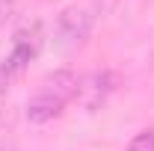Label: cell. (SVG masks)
I'll return each mask as SVG.
<instances>
[{
	"label": "cell",
	"mask_w": 154,
	"mask_h": 151,
	"mask_svg": "<svg viewBox=\"0 0 154 151\" xmlns=\"http://www.w3.org/2000/svg\"><path fill=\"white\" fill-rule=\"evenodd\" d=\"M38 48H42V27L33 24V27H27V30H21L18 36H15V48H12V54L3 59V71L12 77L24 71L27 68V62L38 54Z\"/></svg>",
	"instance_id": "1"
},
{
	"label": "cell",
	"mask_w": 154,
	"mask_h": 151,
	"mask_svg": "<svg viewBox=\"0 0 154 151\" xmlns=\"http://www.w3.org/2000/svg\"><path fill=\"white\" fill-rule=\"evenodd\" d=\"M92 33V15L80 6L62 9L57 18V36L62 45H83Z\"/></svg>",
	"instance_id": "2"
},
{
	"label": "cell",
	"mask_w": 154,
	"mask_h": 151,
	"mask_svg": "<svg viewBox=\"0 0 154 151\" xmlns=\"http://www.w3.org/2000/svg\"><path fill=\"white\" fill-rule=\"evenodd\" d=\"M113 89H116V74L104 68V71H92L86 80H80V92L77 95H80L86 110H98V107L107 104V98L113 95Z\"/></svg>",
	"instance_id": "3"
},
{
	"label": "cell",
	"mask_w": 154,
	"mask_h": 151,
	"mask_svg": "<svg viewBox=\"0 0 154 151\" xmlns=\"http://www.w3.org/2000/svg\"><path fill=\"white\" fill-rule=\"evenodd\" d=\"M62 101H59L57 95H51L48 89H38L33 98H30V104H27V119L33 122V125H45V122H51V119H57L62 113Z\"/></svg>",
	"instance_id": "4"
},
{
	"label": "cell",
	"mask_w": 154,
	"mask_h": 151,
	"mask_svg": "<svg viewBox=\"0 0 154 151\" xmlns=\"http://www.w3.org/2000/svg\"><path fill=\"white\" fill-rule=\"evenodd\" d=\"M42 89H48L51 95H57L62 104H68V101L77 98V92H80V77H77L74 71H68V68H62V71H54V74L48 77Z\"/></svg>",
	"instance_id": "5"
},
{
	"label": "cell",
	"mask_w": 154,
	"mask_h": 151,
	"mask_svg": "<svg viewBox=\"0 0 154 151\" xmlns=\"http://www.w3.org/2000/svg\"><path fill=\"white\" fill-rule=\"evenodd\" d=\"M128 151H154V128H148V131H139L128 142Z\"/></svg>",
	"instance_id": "6"
},
{
	"label": "cell",
	"mask_w": 154,
	"mask_h": 151,
	"mask_svg": "<svg viewBox=\"0 0 154 151\" xmlns=\"http://www.w3.org/2000/svg\"><path fill=\"white\" fill-rule=\"evenodd\" d=\"M0 151H15V133L9 119H0Z\"/></svg>",
	"instance_id": "7"
},
{
	"label": "cell",
	"mask_w": 154,
	"mask_h": 151,
	"mask_svg": "<svg viewBox=\"0 0 154 151\" xmlns=\"http://www.w3.org/2000/svg\"><path fill=\"white\" fill-rule=\"evenodd\" d=\"M18 6H21V0H0V27L18 15Z\"/></svg>",
	"instance_id": "8"
},
{
	"label": "cell",
	"mask_w": 154,
	"mask_h": 151,
	"mask_svg": "<svg viewBox=\"0 0 154 151\" xmlns=\"http://www.w3.org/2000/svg\"><path fill=\"white\" fill-rule=\"evenodd\" d=\"M6 89H9V74L3 71V65H0V98L6 95Z\"/></svg>",
	"instance_id": "9"
}]
</instances>
